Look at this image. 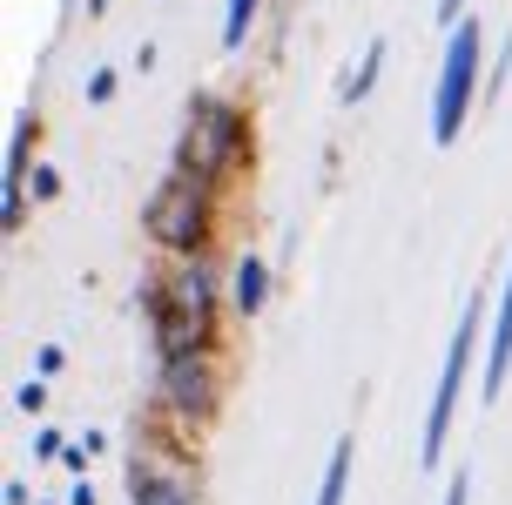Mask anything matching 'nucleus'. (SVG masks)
I'll return each mask as SVG.
<instances>
[{"label":"nucleus","mask_w":512,"mask_h":505,"mask_svg":"<svg viewBox=\"0 0 512 505\" xmlns=\"http://www.w3.org/2000/svg\"><path fill=\"white\" fill-rule=\"evenodd\" d=\"M250 162V115L236 108L230 95H196L189 115H182V142H176V169L203 182H236Z\"/></svg>","instance_id":"nucleus-1"},{"label":"nucleus","mask_w":512,"mask_h":505,"mask_svg":"<svg viewBox=\"0 0 512 505\" xmlns=\"http://www.w3.org/2000/svg\"><path fill=\"white\" fill-rule=\"evenodd\" d=\"M216 182L189 176V169H169V176L155 182L149 209H142V223H149L155 250L169 256H209V236H216Z\"/></svg>","instance_id":"nucleus-2"},{"label":"nucleus","mask_w":512,"mask_h":505,"mask_svg":"<svg viewBox=\"0 0 512 505\" xmlns=\"http://www.w3.org/2000/svg\"><path fill=\"white\" fill-rule=\"evenodd\" d=\"M479 61H486V34L465 14L452 34H445V61H438V88H432V142H459L465 115H472V95H479Z\"/></svg>","instance_id":"nucleus-3"},{"label":"nucleus","mask_w":512,"mask_h":505,"mask_svg":"<svg viewBox=\"0 0 512 505\" xmlns=\"http://www.w3.org/2000/svg\"><path fill=\"white\" fill-rule=\"evenodd\" d=\"M223 404V351H182L162 357L155 371V411L176 418L182 431H203Z\"/></svg>","instance_id":"nucleus-4"},{"label":"nucleus","mask_w":512,"mask_h":505,"mask_svg":"<svg viewBox=\"0 0 512 505\" xmlns=\"http://www.w3.org/2000/svg\"><path fill=\"white\" fill-rule=\"evenodd\" d=\"M479 324H486V303L472 297L465 317L452 324V344H445V364H438V391H432V411H425V438H418V465H438L445 458V438H452V418H459V391H465V371H472V351H479Z\"/></svg>","instance_id":"nucleus-5"},{"label":"nucleus","mask_w":512,"mask_h":505,"mask_svg":"<svg viewBox=\"0 0 512 505\" xmlns=\"http://www.w3.org/2000/svg\"><path fill=\"white\" fill-rule=\"evenodd\" d=\"M128 505H196V485H189V472H176V465H142V458H135Z\"/></svg>","instance_id":"nucleus-6"},{"label":"nucleus","mask_w":512,"mask_h":505,"mask_svg":"<svg viewBox=\"0 0 512 505\" xmlns=\"http://www.w3.org/2000/svg\"><path fill=\"white\" fill-rule=\"evenodd\" d=\"M512 378V270H506V290H499V310H492V357H486V404L506 391Z\"/></svg>","instance_id":"nucleus-7"},{"label":"nucleus","mask_w":512,"mask_h":505,"mask_svg":"<svg viewBox=\"0 0 512 505\" xmlns=\"http://www.w3.org/2000/svg\"><path fill=\"white\" fill-rule=\"evenodd\" d=\"M263 297H270V263L243 250V256H236V270H230V310H236V317H256Z\"/></svg>","instance_id":"nucleus-8"},{"label":"nucleus","mask_w":512,"mask_h":505,"mask_svg":"<svg viewBox=\"0 0 512 505\" xmlns=\"http://www.w3.org/2000/svg\"><path fill=\"white\" fill-rule=\"evenodd\" d=\"M351 465H358V445H351V438H337L331 465H324V485H317V505H344V492H351Z\"/></svg>","instance_id":"nucleus-9"},{"label":"nucleus","mask_w":512,"mask_h":505,"mask_svg":"<svg viewBox=\"0 0 512 505\" xmlns=\"http://www.w3.org/2000/svg\"><path fill=\"white\" fill-rule=\"evenodd\" d=\"M378 75H384V41H371V48H364V61H358V75L344 81V101H364L371 88H378Z\"/></svg>","instance_id":"nucleus-10"},{"label":"nucleus","mask_w":512,"mask_h":505,"mask_svg":"<svg viewBox=\"0 0 512 505\" xmlns=\"http://www.w3.org/2000/svg\"><path fill=\"white\" fill-rule=\"evenodd\" d=\"M256 7H263V0H230V14H223V48H243V34H250Z\"/></svg>","instance_id":"nucleus-11"},{"label":"nucleus","mask_w":512,"mask_h":505,"mask_svg":"<svg viewBox=\"0 0 512 505\" xmlns=\"http://www.w3.org/2000/svg\"><path fill=\"white\" fill-rule=\"evenodd\" d=\"M88 101H115V68H95L88 75Z\"/></svg>","instance_id":"nucleus-12"},{"label":"nucleus","mask_w":512,"mask_h":505,"mask_svg":"<svg viewBox=\"0 0 512 505\" xmlns=\"http://www.w3.org/2000/svg\"><path fill=\"white\" fill-rule=\"evenodd\" d=\"M506 68H512V34H506V48H499V61H492V75H486V88H492V95L506 88Z\"/></svg>","instance_id":"nucleus-13"},{"label":"nucleus","mask_w":512,"mask_h":505,"mask_svg":"<svg viewBox=\"0 0 512 505\" xmlns=\"http://www.w3.org/2000/svg\"><path fill=\"white\" fill-rule=\"evenodd\" d=\"M34 196H41V202H48V196H61V176H54L48 162H41V169H34Z\"/></svg>","instance_id":"nucleus-14"},{"label":"nucleus","mask_w":512,"mask_h":505,"mask_svg":"<svg viewBox=\"0 0 512 505\" xmlns=\"http://www.w3.org/2000/svg\"><path fill=\"white\" fill-rule=\"evenodd\" d=\"M34 371L54 378V371H61V344H41V351H34Z\"/></svg>","instance_id":"nucleus-15"},{"label":"nucleus","mask_w":512,"mask_h":505,"mask_svg":"<svg viewBox=\"0 0 512 505\" xmlns=\"http://www.w3.org/2000/svg\"><path fill=\"white\" fill-rule=\"evenodd\" d=\"M465 499H472V479H465V472H459V479L445 485V505H465Z\"/></svg>","instance_id":"nucleus-16"},{"label":"nucleus","mask_w":512,"mask_h":505,"mask_svg":"<svg viewBox=\"0 0 512 505\" xmlns=\"http://www.w3.org/2000/svg\"><path fill=\"white\" fill-rule=\"evenodd\" d=\"M459 14H465V0H438V21L445 27H459Z\"/></svg>","instance_id":"nucleus-17"},{"label":"nucleus","mask_w":512,"mask_h":505,"mask_svg":"<svg viewBox=\"0 0 512 505\" xmlns=\"http://www.w3.org/2000/svg\"><path fill=\"white\" fill-rule=\"evenodd\" d=\"M68 505H95V492H88V485H75V499H68Z\"/></svg>","instance_id":"nucleus-18"}]
</instances>
